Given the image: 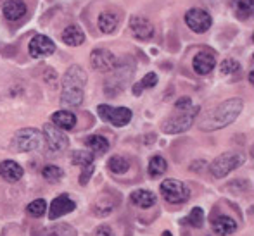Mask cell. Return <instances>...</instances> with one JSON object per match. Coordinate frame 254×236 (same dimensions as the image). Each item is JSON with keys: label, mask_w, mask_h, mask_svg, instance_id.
I'll return each instance as SVG.
<instances>
[{"label": "cell", "mask_w": 254, "mask_h": 236, "mask_svg": "<svg viewBox=\"0 0 254 236\" xmlns=\"http://www.w3.org/2000/svg\"><path fill=\"white\" fill-rule=\"evenodd\" d=\"M107 167H109V171L113 174H118V176H120V174H125L130 171V162L121 155H113L109 160H107Z\"/></svg>", "instance_id": "24"}, {"label": "cell", "mask_w": 254, "mask_h": 236, "mask_svg": "<svg viewBox=\"0 0 254 236\" xmlns=\"http://www.w3.org/2000/svg\"><path fill=\"white\" fill-rule=\"evenodd\" d=\"M118 23H120V19H118V16L114 12H102L101 16H99V21H97L99 30L106 35L114 33V30L118 28Z\"/></svg>", "instance_id": "23"}, {"label": "cell", "mask_w": 254, "mask_h": 236, "mask_svg": "<svg viewBox=\"0 0 254 236\" xmlns=\"http://www.w3.org/2000/svg\"><path fill=\"white\" fill-rule=\"evenodd\" d=\"M161 195L170 203H185L190 198V189L178 180H164L161 183Z\"/></svg>", "instance_id": "6"}, {"label": "cell", "mask_w": 254, "mask_h": 236, "mask_svg": "<svg viewBox=\"0 0 254 236\" xmlns=\"http://www.w3.org/2000/svg\"><path fill=\"white\" fill-rule=\"evenodd\" d=\"M249 83H254V73L249 74Z\"/></svg>", "instance_id": "38"}, {"label": "cell", "mask_w": 254, "mask_h": 236, "mask_svg": "<svg viewBox=\"0 0 254 236\" xmlns=\"http://www.w3.org/2000/svg\"><path fill=\"white\" fill-rule=\"evenodd\" d=\"M90 64L99 73H111L118 66V57L106 48H95L90 55Z\"/></svg>", "instance_id": "9"}, {"label": "cell", "mask_w": 254, "mask_h": 236, "mask_svg": "<svg viewBox=\"0 0 254 236\" xmlns=\"http://www.w3.org/2000/svg\"><path fill=\"white\" fill-rule=\"evenodd\" d=\"M76 121H78L76 116H74L71 110H57V112H54L51 117V123L63 131L73 130V128L76 126Z\"/></svg>", "instance_id": "17"}, {"label": "cell", "mask_w": 254, "mask_h": 236, "mask_svg": "<svg viewBox=\"0 0 254 236\" xmlns=\"http://www.w3.org/2000/svg\"><path fill=\"white\" fill-rule=\"evenodd\" d=\"M190 169L194 171V173H202V171L206 169V160H201V162H199V160H195V162L190 166Z\"/></svg>", "instance_id": "37"}, {"label": "cell", "mask_w": 254, "mask_h": 236, "mask_svg": "<svg viewBox=\"0 0 254 236\" xmlns=\"http://www.w3.org/2000/svg\"><path fill=\"white\" fill-rule=\"evenodd\" d=\"M87 83V73L81 66H71L63 76V88H83Z\"/></svg>", "instance_id": "14"}, {"label": "cell", "mask_w": 254, "mask_h": 236, "mask_svg": "<svg viewBox=\"0 0 254 236\" xmlns=\"http://www.w3.org/2000/svg\"><path fill=\"white\" fill-rule=\"evenodd\" d=\"M214 66H216V57H214V53L209 52V50H201V52L195 53L194 59H192V67H194L195 73L201 74V76L209 74L211 71L214 69Z\"/></svg>", "instance_id": "12"}, {"label": "cell", "mask_w": 254, "mask_h": 236, "mask_svg": "<svg viewBox=\"0 0 254 236\" xmlns=\"http://www.w3.org/2000/svg\"><path fill=\"white\" fill-rule=\"evenodd\" d=\"M185 23L194 33H206L213 24V19L207 14V10L201 9V7H194L185 14Z\"/></svg>", "instance_id": "8"}, {"label": "cell", "mask_w": 254, "mask_h": 236, "mask_svg": "<svg viewBox=\"0 0 254 236\" xmlns=\"http://www.w3.org/2000/svg\"><path fill=\"white\" fill-rule=\"evenodd\" d=\"M83 103V88H63L61 105L63 107H80Z\"/></svg>", "instance_id": "19"}, {"label": "cell", "mask_w": 254, "mask_h": 236, "mask_svg": "<svg viewBox=\"0 0 254 236\" xmlns=\"http://www.w3.org/2000/svg\"><path fill=\"white\" fill-rule=\"evenodd\" d=\"M232 5H234L237 16L242 19L251 17V14L254 12V0H232Z\"/></svg>", "instance_id": "26"}, {"label": "cell", "mask_w": 254, "mask_h": 236, "mask_svg": "<svg viewBox=\"0 0 254 236\" xmlns=\"http://www.w3.org/2000/svg\"><path fill=\"white\" fill-rule=\"evenodd\" d=\"M130 30L137 40L147 42L154 37V26L149 19L142 16H133L130 19Z\"/></svg>", "instance_id": "13"}, {"label": "cell", "mask_w": 254, "mask_h": 236, "mask_svg": "<svg viewBox=\"0 0 254 236\" xmlns=\"http://www.w3.org/2000/svg\"><path fill=\"white\" fill-rule=\"evenodd\" d=\"M246 162V155L242 152H225L221 155H218L216 159L211 162L209 169L211 174L218 180L228 176L232 171H235L237 167H241Z\"/></svg>", "instance_id": "2"}, {"label": "cell", "mask_w": 254, "mask_h": 236, "mask_svg": "<svg viewBox=\"0 0 254 236\" xmlns=\"http://www.w3.org/2000/svg\"><path fill=\"white\" fill-rule=\"evenodd\" d=\"M23 174H24L23 167L16 160H3V162H0V176L9 181V183L19 181L23 178Z\"/></svg>", "instance_id": "15"}, {"label": "cell", "mask_w": 254, "mask_h": 236, "mask_svg": "<svg viewBox=\"0 0 254 236\" xmlns=\"http://www.w3.org/2000/svg\"><path fill=\"white\" fill-rule=\"evenodd\" d=\"M26 3L23 0H7L2 7V12L7 21H19L26 14Z\"/></svg>", "instance_id": "16"}, {"label": "cell", "mask_w": 254, "mask_h": 236, "mask_svg": "<svg viewBox=\"0 0 254 236\" xmlns=\"http://www.w3.org/2000/svg\"><path fill=\"white\" fill-rule=\"evenodd\" d=\"M92 173H94V164H90V166H85L81 167V174H80V185H87L88 180H90Z\"/></svg>", "instance_id": "34"}, {"label": "cell", "mask_w": 254, "mask_h": 236, "mask_svg": "<svg viewBox=\"0 0 254 236\" xmlns=\"http://www.w3.org/2000/svg\"><path fill=\"white\" fill-rule=\"evenodd\" d=\"M61 38H63L64 44L69 45V47H80V45L85 42V33L81 31V28L71 24V26H67L66 30L63 31Z\"/></svg>", "instance_id": "21"}, {"label": "cell", "mask_w": 254, "mask_h": 236, "mask_svg": "<svg viewBox=\"0 0 254 236\" xmlns=\"http://www.w3.org/2000/svg\"><path fill=\"white\" fill-rule=\"evenodd\" d=\"M85 145L92 150L94 155H101V153H106L109 150V142L107 138L101 137V135H90V137L85 138Z\"/></svg>", "instance_id": "22"}, {"label": "cell", "mask_w": 254, "mask_h": 236, "mask_svg": "<svg viewBox=\"0 0 254 236\" xmlns=\"http://www.w3.org/2000/svg\"><path fill=\"white\" fill-rule=\"evenodd\" d=\"M95 236H114L113 230H111L107 224H102V226H99L97 230H95Z\"/></svg>", "instance_id": "36"}, {"label": "cell", "mask_w": 254, "mask_h": 236, "mask_svg": "<svg viewBox=\"0 0 254 236\" xmlns=\"http://www.w3.org/2000/svg\"><path fill=\"white\" fill-rule=\"evenodd\" d=\"M130 200L133 205L140 207V209H149V207L156 205L157 196L152 191H149V189H135L130 195Z\"/></svg>", "instance_id": "18"}, {"label": "cell", "mask_w": 254, "mask_h": 236, "mask_svg": "<svg viewBox=\"0 0 254 236\" xmlns=\"http://www.w3.org/2000/svg\"><path fill=\"white\" fill-rule=\"evenodd\" d=\"M209 2H218V0H209Z\"/></svg>", "instance_id": "40"}, {"label": "cell", "mask_w": 254, "mask_h": 236, "mask_svg": "<svg viewBox=\"0 0 254 236\" xmlns=\"http://www.w3.org/2000/svg\"><path fill=\"white\" fill-rule=\"evenodd\" d=\"M199 110H201L199 107H190L189 110H178L180 114L168 117V119L163 123V131L166 135H178V133L187 131L189 128L194 124Z\"/></svg>", "instance_id": "3"}, {"label": "cell", "mask_w": 254, "mask_h": 236, "mask_svg": "<svg viewBox=\"0 0 254 236\" xmlns=\"http://www.w3.org/2000/svg\"><path fill=\"white\" fill-rule=\"evenodd\" d=\"M26 212H28V216H31V217H42L47 212V202L42 198L33 200V202L26 207Z\"/></svg>", "instance_id": "30"}, {"label": "cell", "mask_w": 254, "mask_h": 236, "mask_svg": "<svg viewBox=\"0 0 254 236\" xmlns=\"http://www.w3.org/2000/svg\"><path fill=\"white\" fill-rule=\"evenodd\" d=\"M28 50H30V55L35 57V59H40V57H47L52 55L56 52V44L45 35H37V37L31 38L30 45H28Z\"/></svg>", "instance_id": "10"}, {"label": "cell", "mask_w": 254, "mask_h": 236, "mask_svg": "<svg viewBox=\"0 0 254 236\" xmlns=\"http://www.w3.org/2000/svg\"><path fill=\"white\" fill-rule=\"evenodd\" d=\"M241 69V64L237 62L235 59H225L221 62V73L223 74H234Z\"/></svg>", "instance_id": "33"}, {"label": "cell", "mask_w": 254, "mask_h": 236, "mask_svg": "<svg viewBox=\"0 0 254 236\" xmlns=\"http://www.w3.org/2000/svg\"><path fill=\"white\" fill-rule=\"evenodd\" d=\"M163 236H173V235H171L170 231H164V233H163Z\"/></svg>", "instance_id": "39"}, {"label": "cell", "mask_w": 254, "mask_h": 236, "mask_svg": "<svg viewBox=\"0 0 254 236\" xmlns=\"http://www.w3.org/2000/svg\"><path fill=\"white\" fill-rule=\"evenodd\" d=\"M185 221H187L192 228H202V224H204V210L201 209V207H194Z\"/></svg>", "instance_id": "32"}, {"label": "cell", "mask_w": 254, "mask_h": 236, "mask_svg": "<svg viewBox=\"0 0 254 236\" xmlns=\"http://www.w3.org/2000/svg\"><path fill=\"white\" fill-rule=\"evenodd\" d=\"M175 107H177V110H189L192 107V102H190V98H189V96H182L180 100H177Z\"/></svg>", "instance_id": "35"}, {"label": "cell", "mask_w": 254, "mask_h": 236, "mask_svg": "<svg viewBox=\"0 0 254 236\" xmlns=\"http://www.w3.org/2000/svg\"><path fill=\"white\" fill-rule=\"evenodd\" d=\"M97 114L104 123H109L116 128L127 126L131 121V116H133V112L128 107H111L107 103H101L97 107Z\"/></svg>", "instance_id": "4"}, {"label": "cell", "mask_w": 254, "mask_h": 236, "mask_svg": "<svg viewBox=\"0 0 254 236\" xmlns=\"http://www.w3.org/2000/svg\"><path fill=\"white\" fill-rule=\"evenodd\" d=\"M166 169H168V162H166V160H164V157H161V155H154L152 159L149 160V167H147L149 176H152V178H159L161 174L166 173Z\"/></svg>", "instance_id": "25"}, {"label": "cell", "mask_w": 254, "mask_h": 236, "mask_svg": "<svg viewBox=\"0 0 254 236\" xmlns=\"http://www.w3.org/2000/svg\"><path fill=\"white\" fill-rule=\"evenodd\" d=\"M44 140L47 143V150H51L52 153H59L69 146V138L52 123L44 126Z\"/></svg>", "instance_id": "7"}, {"label": "cell", "mask_w": 254, "mask_h": 236, "mask_svg": "<svg viewBox=\"0 0 254 236\" xmlns=\"http://www.w3.org/2000/svg\"><path fill=\"white\" fill-rule=\"evenodd\" d=\"M244 109V100L242 98H228L221 102L213 110L206 112L199 121V130L201 131H216L221 128L232 124Z\"/></svg>", "instance_id": "1"}, {"label": "cell", "mask_w": 254, "mask_h": 236, "mask_svg": "<svg viewBox=\"0 0 254 236\" xmlns=\"http://www.w3.org/2000/svg\"><path fill=\"white\" fill-rule=\"evenodd\" d=\"M42 176H44L47 181H51V183H57V181L64 176V173H63V169H61V167L49 164V166H45L44 169H42Z\"/></svg>", "instance_id": "31"}, {"label": "cell", "mask_w": 254, "mask_h": 236, "mask_svg": "<svg viewBox=\"0 0 254 236\" xmlns=\"http://www.w3.org/2000/svg\"><path fill=\"white\" fill-rule=\"evenodd\" d=\"M42 236H76V230L69 224H56L45 230Z\"/></svg>", "instance_id": "28"}, {"label": "cell", "mask_w": 254, "mask_h": 236, "mask_svg": "<svg viewBox=\"0 0 254 236\" xmlns=\"http://www.w3.org/2000/svg\"><path fill=\"white\" fill-rule=\"evenodd\" d=\"M42 142H44V135L38 130H33V128L19 130L12 138L14 148L19 150V152H33V150H38L42 146Z\"/></svg>", "instance_id": "5"}, {"label": "cell", "mask_w": 254, "mask_h": 236, "mask_svg": "<svg viewBox=\"0 0 254 236\" xmlns=\"http://www.w3.org/2000/svg\"><path fill=\"white\" fill-rule=\"evenodd\" d=\"M156 83H157V76H156V73H147L144 78H142L138 83H135L133 85V88H131V92H133V95L135 96H140L142 92L145 90V88H152V87H156Z\"/></svg>", "instance_id": "27"}, {"label": "cell", "mask_w": 254, "mask_h": 236, "mask_svg": "<svg viewBox=\"0 0 254 236\" xmlns=\"http://www.w3.org/2000/svg\"><path fill=\"white\" fill-rule=\"evenodd\" d=\"M74 209H76V202L71 200L67 195H61V196H57V198H54L51 207H49V219L56 221V219H59V217L66 216V214L73 212Z\"/></svg>", "instance_id": "11"}, {"label": "cell", "mask_w": 254, "mask_h": 236, "mask_svg": "<svg viewBox=\"0 0 254 236\" xmlns=\"http://www.w3.org/2000/svg\"><path fill=\"white\" fill-rule=\"evenodd\" d=\"M94 159L95 155L92 152H83V150H78V152H73L71 155V162L74 166H80V167H85V166H90L94 164Z\"/></svg>", "instance_id": "29"}, {"label": "cell", "mask_w": 254, "mask_h": 236, "mask_svg": "<svg viewBox=\"0 0 254 236\" xmlns=\"http://www.w3.org/2000/svg\"><path fill=\"white\" fill-rule=\"evenodd\" d=\"M213 230L220 236L234 235L237 231V223L228 216H218L216 219H213Z\"/></svg>", "instance_id": "20"}]
</instances>
